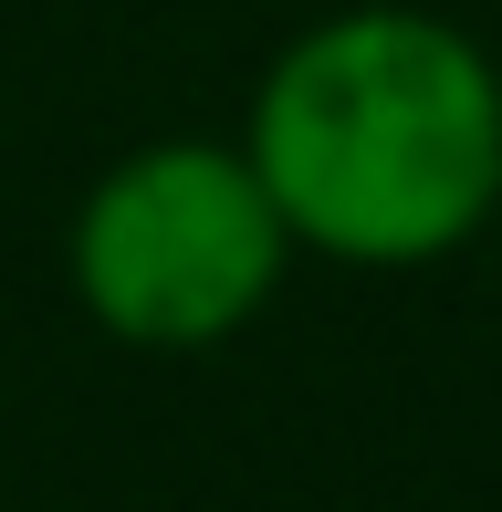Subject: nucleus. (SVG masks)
I'll return each mask as SVG.
<instances>
[{
  "instance_id": "f257e3e1",
  "label": "nucleus",
  "mask_w": 502,
  "mask_h": 512,
  "mask_svg": "<svg viewBox=\"0 0 502 512\" xmlns=\"http://www.w3.org/2000/svg\"><path fill=\"white\" fill-rule=\"evenodd\" d=\"M231 147L293 251L429 272L502 209V63L419 0H356L262 63Z\"/></svg>"
},
{
  "instance_id": "f03ea898",
  "label": "nucleus",
  "mask_w": 502,
  "mask_h": 512,
  "mask_svg": "<svg viewBox=\"0 0 502 512\" xmlns=\"http://www.w3.org/2000/svg\"><path fill=\"white\" fill-rule=\"evenodd\" d=\"M293 262L304 251L283 241L231 136L126 147L74 199V230H63V283H74L84 324L136 356H210V345L251 335Z\"/></svg>"
}]
</instances>
